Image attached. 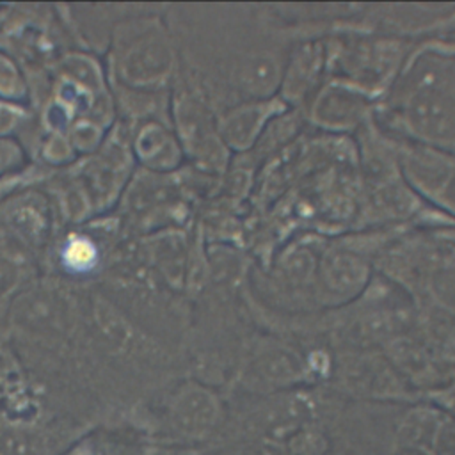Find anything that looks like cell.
<instances>
[{
	"label": "cell",
	"mask_w": 455,
	"mask_h": 455,
	"mask_svg": "<svg viewBox=\"0 0 455 455\" xmlns=\"http://www.w3.org/2000/svg\"><path fill=\"white\" fill-rule=\"evenodd\" d=\"M180 69L217 114L277 94L284 60L300 36L268 4L178 5L171 18Z\"/></svg>",
	"instance_id": "1"
},
{
	"label": "cell",
	"mask_w": 455,
	"mask_h": 455,
	"mask_svg": "<svg viewBox=\"0 0 455 455\" xmlns=\"http://www.w3.org/2000/svg\"><path fill=\"white\" fill-rule=\"evenodd\" d=\"M375 123L391 137L455 155V46L419 41L377 103Z\"/></svg>",
	"instance_id": "2"
},
{
	"label": "cell",
	"mask_w": 455,
	"mask_h": 455,
	"mask_svg": "<svg viewBox=\"0 0 455 455\" xmlns=\"http://www.w3.org/2000/svg\"><path fill=\"white\" fill-rule=\"evenodd\" d=\"M377 272L411 297L428 338L455 339V245L430 229H405L379 254Z\"/></svg>",
	"instance_id": "3"
},
{
	"label": "cell",
	"mask_w": 455,
	"mask_h": 455,
	"mask_svg": "<svg viewBox=\"0 0 455 455\" xmlns=\"http://www.w3.org/2000/svg\"><path fill=\"white\" fill-rule=\"evenodd\" d=\"M418 43L363 28L329 34L325 36L327 78L343 82L379 103Z\"/></svg>",
	"instance_id": "4"
},
{
	"label": "cell",
	"mask_w": 455,
	"mask_h": 455,
	"mask_svg": "<svg viewBox=\"0 0 455 455\" xmlns=\"http://www.w3.org/2000/svg\"><path fill=\"white\" fill-rule=\"evenodd\" d=\"M174 85L172 114L176 135L185 155L194 160L201 172L224 176L233 156L220 139L217 110L181 69L174 78Z\"/></svg>",
	"instance_id": "5"
},
{
	"label": "cell",
	"mask_w": 455,
	"mask_h": 455,
	"mask_svg": "<svg viewBox=\"0 0 455 455\" xmlns=\"http://www.w3.org/2000/svg\"><path fill=\"white\" fill-rule=\"evenodd\" d=\"M236 380L243 391L261 396L302 387L311 382V375L306 354L291 341L274 334H252L242 347Z\"/></svg>",
	"instance_id": "6"
},
{
	"label": "cell",
	"mask_w": 455,
	"mask_h": 455,
	"mask_svg": "<svg viewBox=\"0 0 455 455\" xmlns=\"http://www.w3.org/2000/svg\"><path fill=\"white\" fill-rule=\"evenodd\" d=\"M391 140L400 174L409 188L455 224V155L396 137Z\"/></svg>",
	"instance_id": "7"
},
{
	"label": "cell",
	"mask_w": 455,
	"mask_h": 455,
	"mask_svg": "<svg viewBox=\"0 0 455 455\" xmlns=\"http://www.w3.org/2000/svg\"><path fill=\"white\" fill-rule=\"evenodd\" d=\"M375 100L343 82L327 78L300 114L311 132L354 139L375 119Z\"/></svg>",
	"instance_id": "8"
},
{
	"label": "cell",
	"mask_w": 455,
	"mask_h": 455,
	"mask_svg": "<svg viewBox=\"0 0 455 455\" xmlns=\"http://www.w3.org/2000/svg\"><path fill=\"white\" fill-rule=\"evenodd\" d=\"M327 82L325 36L300 37L293 43L279 80L277 96L293 110H302Z\"/></svg>",
	"instance_id": "9"
},
{
	"label": "cell",
	"mask_w": 455,
	"mask_h": 455,
	"mask_svg": "<svg viewBox=\"0 0 455 455\" xmlns=\"http://www.w3.org/2000/svg\"><path fill=\"white\" fill-rule=\"evenodd\" d=\"M316 409L315 396L302 387L261 395L249 414V427L268 441H284L311 427Z\"/></svg>",
	"instance_id": "10"
},
{
	"label": "cell",
	"mask_w": 455,
	"mask_h": 455,
	"mask_svg": "<svg viewBox=\"0 0 455 455\" xmlns=\"http://www.w3.org/2000/svg\"><path fill=\"white\" fill-rule=\"evenodd\" d=\"M222 402L204 382L188 380L176 387L165 407L167 428L180 439L199 441L220 421Z\"/></svg>",
	"instance_id": "11"
},
{
	"label": "cell",
	"mask_w": 455,
	"mask_h": 455,
	"mask_svg": "<svg viewBox=\"0 0 455 455\" xmlns=\"http://www.w3.org/2000/svg\"><path fill=\"white\" fill-rule=\"evenodd\" d=\"M288 107L279 96L256 98L238 101L217 114V124L220 139L231 156L249 155L267 128L277 119Z\"/></svg>",
	"instance_id": "12"
},
{
	"label": "cell",
	"mask_w": 455,
	"mask_h": 455,
	"mask_svg": "<svg viewBox=\"0 0 455 455\" xmlns=\"http://www.w3.org/2000/svg\"><path fill=\"white\" fill-rule=\"evenodd\" d=\"M443 418L437 411L418 407L409 411L402 427H400V439L402 444H412L425 448L427 443L432 446L434 435L441 425Z\"/></svg>",
	"instance_id": "13"
},
{
	"label": "cell",
	"mask_w": 455,
	"mask_h": 455,
	"mask_svg": "<svg viewBox=\"0 0 455 455\" xmlns=\"http://www.w3.org/2000/svg\"><path fill=\"white\" fill-rule=\"evenodd\" d=\"M0 455H50V441L32 430H5L0 434Z\"/></svg>",
	"instance_id": "14"
},
{
	"label": "cell",
	"mask_w": 455,
	"mask_h": 455,
	"mask_svg": "<svg viewBox=\"0 0 455 455\" xmlns=\"http://www.w3.org/2000/svg\"><path fill=\"white\" fill-rule=\"evenodd\" d=\"M434 455H455V419H443L434 441H432Z\"/></svg>",
	"instance_id": "15"
},
{
	"label": "cell",
	"mask_w": 455,
	"mask_h": 455,
	"mask_svg": "<svg viewBox=\"0 0 455 455\" xmlns=\"http://www.w3.org/2000/svg\"><path fill=\"white\" fill-rule=\"evenodd\" d=\"M395 455H430L425 448L421 446H412V444H400L395 451Z\"/></svg>",
	"instance_id": "16"
},
{
	"label": "cell",
	"mask_w": 455,
	"mask_h": 455,
	"mask_svg": "<svg viewBox=\"0 0 455 455\" xmlns=\"http://www.w3.org/2000/svg\"><path fill=\"white\" fill-rule=\"evenodd\" d=\"M430 231H434L437 236H441L443 240H446L451 245H455V224L444 226V228H437V229H430Z\"/></svg>",
	"instance_id": "17"
},
{
	"label": "cell",
	"mask_w": 455,
	"mask_h": 455,
	"mask_svg": "<svg viewBox=\"0 0 455 455\" xmlns=\"http://www.w3.org/2000/svg\"><path fill=\"white\" fill-rule=\"evenodd\" d=\"M66 455H94V451L91 448H87V446H78V448H75L73 451H69Z\"/></svg>",
	"instance_id": "18"
}]
</instances>
